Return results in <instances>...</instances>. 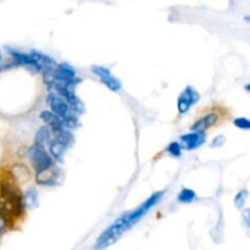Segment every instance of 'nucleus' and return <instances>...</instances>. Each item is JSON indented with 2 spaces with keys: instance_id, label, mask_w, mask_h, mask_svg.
<instances>
[{
  "instance_id": "obj_1",
  "label": "nucleus",
  "mask_w": 250,
  "mask_h": 250,
  "mask_svg": "<svg viewBox=\"0 0 250 250\" xmlns=\"http://www.w3.org/2000/svg\"><path fill=\"white\" fill-rule=\"evenodd\" d=\"M164 194H165V192L154 193V194L150 195L141 207L137 208L136 210L126 212V214L122 215L121 217H119L116 221L112 222V224L100 234L99 238L97 239L94 249L104 250L109 248V247L112 246L114 243H116V242L121 238L122 234L126 233L129 229H132L142 217L146 216V214L151 209V208H154L159 202H160V199L164 197Z\"/></svg>"
},
{
  "instance_id": "obj_2",
  "label": "nucleus",
  "mask_w": 250,
  "mask_h": 250,
  "mask_svg": "<svg viewBox=\"0 0 250 250\" xmlns=\"http://www.w3.org/2000/svg\"><path fill=\"white\" fill-rule=\"evenodd\" d=\"M24 209L23 193L17 186L14 175L7 171L0 177V215L10 226L15 219L23 215Z\"/></svg>"
},
{
  "instance_id": "obj_3",
  "label": "nucleus",
  "mask_w": 250,
  "mask_h": 250,
  "mask_svg": "<svg viewBox=\"0 0 250 250\" xmlns=\"http://www.w3.org/2000/svg\"><path fill=\"white\" fill-rule=\"evenodd\" d=\"M28 156L36 173L42 172V171L46 170V168L53 166V159H51V156L46 153L45 149H44L43 146H39L34 144L33 146L29 148Z\"/></svg>"
},
{
  "instance_id": "obj_4",
  "label": "nucleus",
  "mask_w": 250,
  "mask_h": 250,
  "mask_svg": "<svg viewBox=\"0 0 250 250\" xmlns=\"http://www.w3.org/2000/svg\"><path fill=\"white\" fill-rule=\"evenodd\" d=\"M46 103H48L51 112H53L54 115H56L58 117H60L61 120H65L66 117L73 115L71 114L70 106H68L67 103H66L60 95L56 94V93H50V94L48 95V98H46Z\"/></svg>"
},
{
  "instance_id": "obj_5",
  "label": "nucleus",
  "mask_w": 250,
  "mask_h": 250,
  "mask_svg": "<svg viewBox=\"0 0 250 250\" xmlns=\"http://www.w3.org/2000/svg\"><path fill=\"white\" fill-rule=\"evenodd\" d=\"M92 71L93 73H95V75L100 78V81H102L110 90L117 92V90L121 89V82L112 75L111 71H110L109 68L104 67V66H92Z\"/></svg>"
},
{
  "instance_id": "obj_6",
  "label": "nucleus",
  "mask_w": 250,
  "mask_h": 250,
  "mask_svg": "<svg viewBox=\"0 0 250 250\" xmlns=\"http://www.w3.org/2000/svg\"><path fill=\"white\" fill-rule=\"evenodd\" d=\"M198 100H199V93H198L193 87L186 88V89L181 93V95L178 97L177 100V107L180 114H186V112L190 109L192 105L198 103Z\"/></svg>"
},
{
  "instance_id": "obj_7",
  "label": "nucleus",
  "mask_w": 250,
  "mask_h": 250,
  "mask_svg": "<svg viewBox=\"0 0 250 250\" xmlns=\"http://www.w3.org/2000/svg\"><path fill=\"white\" fill-rule=\"evenodd\" d=\"M219 119L220 115L217 114L216 111H210L208 112L207 115H204L203 117H200L199 120H197V121L192 125L190 129H192L193 132H203V133H205V131H208L209 128L214 127L215 125L219 122Z\"/></svg>"
},
{
  "instance_id": "obj_8",
  "label": "nucleus",
  "mask_w": 250,
  "mask_h": 250,
  "mask_svg": "<svg viewBox=\"0 0 250 250\" xmlns=\"http://www.w3.org/2000/svg\"><path fill=\"white\" fill-rule=\"evenodd\" d=\"M205 133L203 132H190L181 136V146L187 150H194L205 143Z\"/></svg>"
},
{
  "instance_id": "obj_9",
  "label": "nucleus",
  "mask_w": 250,
  "mask_h": 250,
  "mask_svg": "<svg viewBox=\"0 0 250 250\" xmlns=\"http://www.w3.org/2000/svg\"><path fill=\"white\" fill-rule=\"evenodd\" d=\"M59 173H60V171L54 167V166H51V167L37 173L36 181L38 185L42 186H54L56 183V180H58Z\"/></svg>"
},
{
  "instance_id": "obj_10",
  "label": "nucleus",
  "mask_w": 250,
  "mask_h": 250,
  "mask_svg": "<svg viewBox=\"0 0 250 250\" xmlns=\"http://www.w3.org/2000/svg\"><path fill=\"white\" fill-rule=\"evenodd\" d=\"M7 51H9L10 55L12 56V59H14L15 61H17L19 63L31 66V67H33L34 70L41 71V67L38 66V63H37L36 61H34L33 59L31 58V55H29V54L27 55V54L21 53V51H17V50H15V49H12V48H7Z\"/></svg>"
},
{
  "instance_id": "obj_11",
  "label": "nucleus",
  "mask_w": 250,
  "mask_h": 250,
  "mask_svg": "<svg viewBox=\"0 0 250 250\" xmlns=\"http://www.w3.org/2000/svg\"><path fill=\"white\" fill-rule=\"evenodd\" d=\"M41 119L45 122L46 126L50 127L51 129H59V128H65L63 126V121L58 117L56 115H54L51 111H42L41 112Z\"/></svg>"
},
{
  "instance_id": "obj_12",
  "label": "nucleus",
  "mask_w": 250,
  "mask_h": 250,
  "mask_svg": "<svg viewBox=\"0 0 250 250\" xmlns=\"http://www.w3.org/2000/svg\"><path fill=\"white\" fill-rule=\"evenodd\" d=\"M65 149L66 146H63L62 143H60L59 141H56V139H53V141L49 142V150H50L51 156H53L55 160H62V155L63 153H65Z\"/></svg>"
},
{
  "instance_id": "obj_13",
  "label": "nucleus",
  "mask_w": 250,
  "mask_h": 250,
  "mask_svg": "<svg viewBox=\"0 0 250 250\" xmlns=\"http://www.w3.org/2000/svg\"><path fill=\"white\" fill-rule=\"evenodd\" d=\"M23 203L24 207L28 208H37L38 207V192L36 190V188H29L26 193L23 194Z\"/></svg>"
},
{
  "instance_id": "obj_14",
  "label": "nucleus",
  "mask_w": 250,
  "mask_h": 250,
  "mask_svg": "<svg viewBox=\"0 0 250 250\" xmlns=\"http://www.w3.org/2000/svg\"><path fill=\"white\" fill-rule=\"evenodd\" d=\"M49 142H50V129L46 126L42 127L36 134V146H43L44 148V146L49 143Z\"/></svg>"
},
{
  "instance_id": "obj_15",
  "label": "nucleus",
  "mask_w": 250,
  "mask_h": 250,
  "mask_svg": "<svg viewBox=\"0 0 250 250\" xmlns=\"http://www.w3.org/2000/svg\"><path fill=\"white\" fill-rule=\"evenodd\" d=\"M197 194H195L194 190L189 189V188H185V189L181 190L177 195V199L180 203H185V204H189L193 200L195 199Z\"/></svg>"
},
{
  "instance_id": "obj_16",
  "label": "nucleus",
  "mask_w": 250,
  "mask_h": 250,
  "mask_svg": "<svg viewBox=\"0 0 250 250\" xmlns=\"http://www.w3.org/2000/svg\"><path fill=\"white\" fill-rule=\"evenodd\" d=\"M247 199H248V190L242 189L241 192L237 193L236 198H234V205L237 209H242L246 205Z\"/></svg>"
},
{
  "instance_id": "obj_17",
  "label": "nucleus",
  "mask_w": 250,
  "mask_h": 250,
  "mask_svg": "<svg viewBox=\"0 0 250 250\" xmlns=\"http://www.w3.org/2000/svg\"><path fill=\"white\" fill-rule=\"evenodd\" d=\"M166 150H167V153L170 155L178 158V156H181V153H182V146H181V144L178 142H172V143L168 144Z\"/></svg>"
},
{
  "instance_id": "obj_18",
  "label": "nucleus",
  "mask_w": 250,
  "mask_h": 250,
  "mask_svg": "<svg viewBox=\"0 0 250 250\" xmlns=\"http://www.w3.org/2000/svg\"><path fill=\"white\" fill-rule=\"evenodd\" d=\"M233 124L236 127H238L241 129H246V131H248L250 128V122L247 117H237L233 121Z\"/></svg>"
},
{
  "instance_id": "obj_19",
  "label": "nucleus",
  "mask_w": 250,
  "mask_h": 250,
  "mask_svg": "<svg viewBox=\"0 0 250 250\" xmlns=\"http://www.w3.org/2000/svg\"><path fill=\"white\" fill-rule=\"evenodd\" d=\"M225 142H226V139H225V137H224V136H217L216 138H215L214 141H212L211 146H214V148H217V146H224Z\"/></svg>"
},
{
  "instance_id": "obj_20",
  "label": "nucleus",
  "mask_w": 250,
  "mask_h": 250,
  "mask_svg": "<svg viewBox=\"0 0 250 250\" xmlns=\"http://www.w3.org/2000/svg\"><path fill=\"white\" fill-rule=\"evenodd\" d=\"M7 227H9V224H7L6 220L0 215V237H1V234L6 231Z\"/></svg>"
},
{
  "instance_id": "obj_21",
  "label": "nucleus",
  "mask_w": 250,
  "mask_h": 250,
  "mask_svg": "<svg viewBox=\"0 0 250 250\" xmlns=\"http://www.w3.org/2000/svg\"><path fill=\"white\" fill-rule=\"evenodd\" d=\"M243 219H244V222H246V226L248 227L249 226V209H246L243 211Z\"/></svg>"
},
{
  "instance_id": "obj_22",
  "label": "nucleus",
  "mask_w": 250,
  "mask_h": 250,
  "mask_svg": "<svg viewBox=\"0 0 250 250\" xmlns=\"http://www.w3.org/2000/svg\"><path fill=\"white\" fill-rule=\"evenodd\" d=\"M0 60H1V53H0Z\"/></svg>"
}]
</instances>
